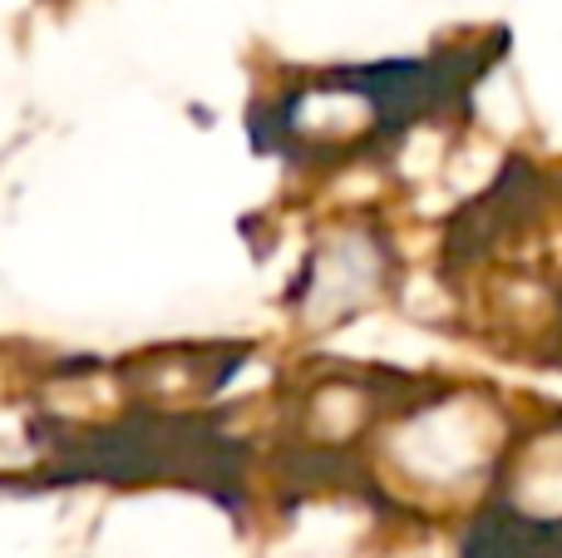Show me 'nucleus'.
<instances>
[{"label": "nucleus", "instance_id": "obj_1", "mask_svg": "<svg viewBox=\"0 0 562 558\" xmlns=\"http://www.w3.org/2000/svg\"><path fill=\"white\" fill-rule=\"evenodd\" d=\"M390 257L385 243L366 227H340L326 233L321 247L306 263V282H301V322L306 326H336L346 322L356 306L385 287Z\"/></svg>", "mask_w": 562, "mask_h": 558}, {"label": "nucleus", "instance_id": "obj_2", "mask_svg": "<svg viewBox=\"0 0 562 558\" xmlns=\"http://www.w3.org/2000/svg\"><path fill=\"white\" fill-rule=\"evenodd\" d=\"M488 415L484 405H429L409 415L395 435V465L405 480L419 484H459L474 465L488 460Z\"/></svg>", "mask_w": 562, "mask_h": 558}]
</instances>
